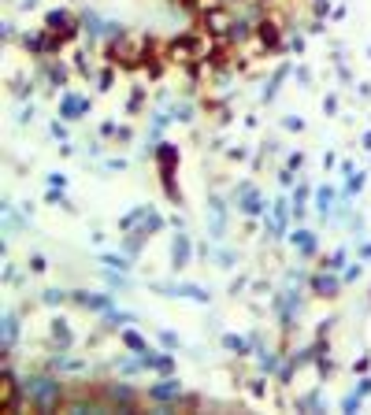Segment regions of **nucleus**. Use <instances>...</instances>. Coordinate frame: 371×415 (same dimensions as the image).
<instances>
[{"instance_id":"f257e3e1","label":"nucleus","mask_w":371,"mask_h":415,"mask_svg":"<svg viewBox=\"0 0 371 415\" xmlns=\"http://www.w3.org/2000/svg\"><path fill=\"white\" fill-rule=\"evenodd\" d=\"M30 393H34V401L41 404V408H52L56 404V382L52 378H34V386H30Z\"/></svg>"},{"instance_id":"f03ea898","label":"nucleus","mask_w":371,"mask_h":415,"mask_svg":"<svg viewBox=\"0 0 371 415\" xmlns=\"http://www.w3.org/2000/svg\"><path fill=\"white\" fill-rule=\"evenodd\" d=\"M86 108H89V101H74V96H67V101H63V119H78Z\"/></svg>"},{"instance_id":"7ed1b4c3","label":"nucleus","mask_w":371,"mask_h":415,"mask_svg":"<svg viewBox=\"0 0 371 415\" xmlns=\"http://www.w3.org/2000/svg\"><path fill=\"white\" fill-rule=\"evenodd\" d=\"M182 263H186V238L175 241V267H182Z\"/></svg>"},{"instance_id":"20e7f679","label":"nucleus","mask_w":371,"mask_h":415,"mask_svg":"<svg viewBox=\"0 0 371 415\" xmlns=\"http://www.w3.org/2000/svg\"><path fill=\"white\" fill-rule=\"evenodd\" d=\"M15 334H19V326H15V319L8 315V319H4V345H11V338H15Z\"/></svg>"},{"instance_id":"39448f33","label":"nucleus","mask_w":371,"mask_h":415,"mask_svg":"<svg viewBox=\"0 0 371 415\" xmlns=\"http://www.w3.org/2000/svg\"><path fill=\"white\" fill-rule=\"evenodd\" d=\"M126 345H131L134 353H149V345H145V341H141L138 334H126Z\"/></svg>"},{"instance_id":"423d86ee","label":"nucleus","mask_w":371,"mask_h":415,"mask_svg":"<svg viewBox=\"0 0 371 415\" xmlns=\"http://www.w3.org/2000/svg\"><path fill=\"white\" fill-rule=\"evenodd\" d=\"M175 389H179V386H175V382H167V386H156L153 397H160V401H164V397H175Z\"/></svg>"},{"instance_id":"0eeeda50","label":"nucleus","mask_w":371,"mask_h":415,"mask_svg":"<svg viewBox=\"0 0 371 415\" xmlns=\"http://www.w3.org/2000/svg\"><path fill=\"white\" fill-rule=\"evenodd\" d=\"M241 208H245V211H260V197H256V193H249V197H245V204H241Z\"/></svg>"},{"instance_id":"6e6552de","label":"nucleus","mask_w":371,"mask_h":415,"mask_svg":"<svg viewBox=\"0 0 371 415\" xmlns=\"http://www.w3.org/2000/svg\"><path fill=\"white\" fill-rule=\"evenodd\" d=\"M223 341H227L231 348H238V353H241V356H245V341H241V338H231V334H227V338H223Z\"/></svg>"},{"instance_id":"1a4fd4ad","label":"nucleus","mask_w":371,"mask_h":415,"mask_svg":"<svg viewBox=\"0 0 371 415\" xmlns=\"http://www.w3.org/2000/svg\"><path fill=\"white\" fill-rule=\"evenodd\" d=\"M160 341H164L167 348H179V338H175V334H160Z\"/></svg>"}]
</instances>
